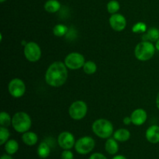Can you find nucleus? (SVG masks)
<instances>
[{"label": "nucleus", "mask_w": 159, "mask_h": 159, "mask_svg": "<svg viewBox=\"0 0 159 159\" xmlns=\"http://www.w3.org/2000/svg\"><path fill=\"white\" fill-rule=\"evenodd\" d=\"M68 77V68L61 61H55L51 64L45 73L47 84L52 87H60L66 82Z\"/></svg>", "instance_id": "nucleus-1"}, {"label": "nucleus", "mask_w": 159, "mask_h": 159, "mask_svg": "<svg viewBox=\"0 0 159 159\" xmlns=\"http://www.w3.org/2000/svg\"><path fill=\"white\" fill-rule=\"evenodd\" d=\"M32 125L31 118L25 112H18L12 118V126L18 133H25L29 131Z\"/></svg>", "instance_id": "nucleus-2"}, {"label": "nucleus", "mask_w": 159, "mask_h": 159, "mask_svg": "<svg viewBox=\"0 0 159 159\" xmlns=\"http://www.w3.org/2000/svg\"><path fill=\"white\" fill-rule=\"evenodd\" d=\"M92 130L96 136L106 139L110 138L113 134V126L108 120L99 119L93 124Z\"/></svg>", "instance_id": "nucleus-3"}, {"label": "nucleus", "mask_w": 159, "mask_h": 159, "mask_svg": "<svg viewBox=\"0 0 159 159\" xmlns=\"http://www.w3.org/2000/svg\"><path fill=\"white\" fill-rule=\"evenodd\" d=\"M155 45L151 41L140 42L134 49V55L138 60L141 61H147L150 60L155 53Z\"/></svg>", "instance_id": "nucleus-4"}, {"label": "nucleus", "mask_w": 159, "mask_h": 159, "mask_svg": "<svg viewBox=\"0 0 159 159\" xmlns=\"http://www.w3.org/2000/svg\"><path fill=\"white\" fill-rule=\"evenodd\" d=\"M88 107L84 101L78 100L71 104L68 110L69 116L75 120H82L87 114Z\"/></svg>", "instance_id": "nucleus-5"}, {"label": "nucleus", "mask_w": 159, "mask_h": 159, "mask_svg": "<svg viewBox=\"0 0 159 159\" xmlns=\"http://www.w3.org/2000/svg\"><path fill=\"white\" fill-rule=\"evenodd\" d=\"M96 142L91 137L85 136L79 138L75 144V151L80 155H87L94 149Z\"/></svg>", "instance_id": "nucleus-6"}, {"label": "nucleus", "mask_w": 159, "mask_h": 159, "mask_svg": "<svg viewBox=\"0 0 159 159\" xmlns=\"http://www.w3.org/2000/svg\"><path fill=\"white\" fill-rule=\"evenodd\" d=\"M85 63V57L82 54L78 52H71L66 56L65 64L68 69L78 70L83 68Z\"/></svg>", "instance_id": "nucleus-7"}, {"label": "nucleus", "mask_w": 159, "mask_h": 159, "mask_svg": "<svg viewBox=\"0 0 159 159\" xmlns=\"http://www.w3.org/2000/svg\"><path fill=\"white\" fill-rule=\"evenodd\" d=\"M23 53L25 57L30 62H37L41 57V49L40 46L34 41L28 42L25 44Z\"/></svg>", "instance_id": "nucleus-8"}, {"label": "nucleus", "mask_w": 159, "mask_h": 159, "mask_svg": "<svg viewBox=\"0 0 159 159\" xmlns=\"http://www.w3.org/2000/svg\"><path fill=\"white\" fill-rule=\"evenodd\" d=\"M8 89L9 93L12 97L14 98H20L25 94L26 92V85L24 82L20 79H12L9 82L8 85Z\"/></svg>", "instance_id": "nucleus-9"}, {"label": "nucleus", "mask_w": 159, "mask_h": 159, "mask_svg": "<svg viewBox=\"0 0 159 159\" xmlns=\"http://www.w3.org/2000/svg\"><path fill=\"white\" fill-rule=\"evenodd\" d=\"M74 135L68 131H64L58 135L57 143L58 145L64 150H70L75 144Z\"/></svg>", "instance_id": "nucleus-10"}, {"label": "nucleus", "mask_w": 159, "mask_h": 159, "mask_svg": "<svg viewBox=\"0 0 159 159\" xmlns=\"http://www.w3.org/2000/svg\"><path fill=\"white\" fill-rule=\"evenodd\" d=\"M109 23L112 29L117 32L123 31L127 26V20L125 17L120 13L113 14L109 20Z\"/></svg>", "instance_id": "nucleus-11"}, {"label": "nucleus", "mask_w": 159, "mask_h": 159, "mask_svg": "<svg viewBox=\"0 0 159 159\" xmlns=\"http://www.w3.org/2000/svg\"><path fill=\"white\" fill-rule=\"evenodd\" d=\"M132 124L135 126H141L146 122L148 118L147 112L144 109H136L130 115Z\"/></svg>", "instance_id": "nucleus-12"}, {"label": "nucleus", "mask_w": 159, "mask_h": 159, "mask_svg": "<svg viewBox=\"0 0 159 159\" xmlns=\"http://www.w3.org/2000/svg\"><path fill=\"white\" fill-rule=\"evenodd\" d=\"M146 139L152 144L159 143V126L152 125L146 130Z\"/></svg>", "instance_id": "nucleus-13"}, {"label": "nucleus", "mask_w": 159, "mask_h": 159, "mask_svg": "<svg viewBox=\"0 0 159 159\" xmlns=\"http://www.w3.org/2000/svg\"><path fill=\"white\" fill-rule=\"evenodd\" d=\"M22 141L25 144L28 146L35 145L38 141V137L37 134L32 131H26L23 134L22 136Z\"/></svg>", "instance_id": "nucleus-14"}, {"label": "nucleus", "mask_w": 159, "mask_h": 159, "mask_svg": "<svg viewBox=\"0 0 159 159\" xmlns=\"http://www.w3.org/2000/svg\"><path fill=\"white\" fill-rule=\"evenodd\" d=\"M159 39V30L158 28L152 27L148 30L142 37V40L144 41L155 42Z\"/></svg>", "instance_id": "nucleus-15"}, {"label": "nucleus", "mask_w": 159, "mask_h": 159, "mask_svg": "<svg viewBox=\"0 0 159 159\" xmlns=\"http://www.w3.org/2000/svg\"><path fill=\"white\" fill-rule=\"evenodd\" d=\"M105 150L110 155H115L119 151V145L117 141L114 138H107L105 143Z\"/></svg>", "instance_id": "nucleus-16"}, {"label": "nucleus", "mask_w": 159, "mask_h": 159, "mask_svg": "<svg viewBox=\"0 0 159 159\" xmlns=\"http://www.w3.org/2000/svg\"><path fill=\"white\" fill-rule=\"evenodd\" d=\"M130 138V132L128 130L124 128L118 129L113 134V138L116 139L117 141H120V142H125V141H128Z\"/></svg>", "instance_id": "nucleus-17"}, {"label": "nucleus", "mask_w": 159, "mask_h": 159, "mask_svg": "<svg viewBox=\"0 0 159 159\" xmlns=\"http://www.w3.org/2000/svg\"><path fill=\"white\" fill-rule=\"evenodd\" d=\"M45 10L50 13H54L61 9V3L57 0H48L44 4Z\"/></svg>", "instance_id": "nucleus-18"}, {"label": "nucleus", "mask_w": 159, "mask_h": 159, "mask_svg": "<svg viewBox=\"0 0 159 159\" xmlns=\"http://www.w3.org/2000/svg\"><path fill=\"white\" fill-rule=\"evenodd\" d=\"M51 153V148L48 144L45 141L40 143L37 148V155L40 158H48Z\"/></svg>", "instance_id": "nucleus-19"}, {"label": "nucleus", "mask_w": 159, "mask_h": 159, "mask_svg": "<svg viewBox=\"0 0 159 159\" xmlns=\"http://www.w3.org/2000/svg\"><path fill=\"white\" fill-rule=\"evenodd\" d=\"M19 150V144L16 140H9L5 144V151L9 155H14Z\"/></svg>", "instance_id": "nucleus-20"}, {"label": "nucleus", "mask_w": 159, "mask_h": 159, "mask_svg": "<svg viewBox=\"0 0 159 159\" xmlns=\"http://www.w3.org/2000/svg\"><path fill=\"white\" fill-rule=\"evenodd\" d=\"M68 26L64 24H57L53 28V34L56 37H63L68 33Z\"/></svg>", "instance_id": "nucleus-21"}, {"label": "nucleus", "mask_w": 159, "mask_h": 159, "mask_svg": "<svg viewBox=\"0 0 159 159\" xmlns=\"http://www.w3.org/2000/svg\"><path fill=\"white\" fill-rule=\"evenodd\" d=\"M96 70H97V66H96L95 62L92 61H85V65L83 66V71L85 74L93 75L96 73Z\"/></svg>", "instance_id": "nucleus-22"}, {"label": "nucleus", "mask_w": 159, "mask_h": 159, "mask_svg": "<svg viewBox=\"0 0 159 159\" xmlns=\"http://www.w3.org/2000/svg\"><path fill=\"white\" fill-rule=\"evenodd\" d=\"M12 124V118L6 112H1L0 113V125L1 127H7Z\"/></svg>", "instance_id": "nucleus-23"}, {"label": "nucleus", "mask_w": 159, "mask_h": 159, "mask_svg": "<svg viewBox=\"0 0 159 159\" xmlns=\"http://www.w3.org/2000/svg\"><path fill=\"white\" fill-rule=\"evenodd\" d=\"M10 136L9 130L5 127H0V144L3 145L9 141Z\"/></svg>", "instance_id": "nucleus-24"}, {"label": "nucleus", "mask_w": 159, "mask_h": 159, "mask_svg": "<svg viewBox=\"0 0 159 159\" xmlns=\"http://www.w3.org/2000/svg\"><path fill=\"white\" fill-rule=\"evenodd\" d=\"M147 30V25L143 22L136 23L132 27V31L134 34H144Z\"/></svg>", "instance_id": "nucleus-25"}, {"label": "nucleus", "mask_w": 159, "mask_h": 159, "mask_svg": "<svg viewBox=\"0 0 159 159\" xmlns=\"http://www.w3.org/2000/svg\"><path fill=\"white\" fill-rule=\"evenodd\" d=\"M120 9V3L116 0H111L107 4V10L110 14L117 13Z\"/></svg>", "instance_id": "nucleus-26"}, {"label": "nucleus", "mask_w": 159, "mask_h": 159, "mask_svg": "<svg viewBox=\"0 0 159 159\" xmlns=\"http://www.w3.org/2000/svg\"><path fill=\"white\" fill-rule=\"evenodd\" d=\"M61 159H74V155L70 150H65L61 155Z\"/></svg>", "instance_id": "nucleus-27"}, {"label": "nucleus", "mask_w": 159, "mask_h": 159, "mask_svg": "<svg viewBox=\"0 0 159 159\" xmlns=\"http://www.w3.org/2000/svg\"><path fill=\"white\" fill-rule=\"evenodd\" d=\"M89 159H107L102 153H94L89 157Z\"/></svg>", "instance_id": "nucleus-28"}, {"label": "nucleus", "mask_w": 159, "mask_h": 159, "mask_svg": "<svg viewBox=\"0 0 159 159\" xmlns=\"http://www.w3.org/2000/svg\"><path fill=\"white\" fill-rule=\"evenodd\" d=\"M124 123L126 124V125H128V124H130V123H132L130 116H126V117L124 119Z\"/></svg>", "instance_id": "nucleus-29"}, {"label": "nucleus", "mask_w": 159, "mask_h": 159, "mask_svg": "<svg viewBox=\"0 0 159 159\" xmlns=\"http://www.w3.org/2000/svg\"><path fill=\"white\" fill-rule=\"evenodd\" d=\"M112 159H127L125 156H124V155H116V156L113 157Z\"/></svg>", "instance_id": "nucleus-30"}, {"label": "nucleus", "mask_w": 159, "mask_h": 159, "mask_svg": "<svg viewBox=\"0 0 159 159\" xmlns=\"http://www.w3.org/2000/svg\"><path fill=\"white\" fill-rule=\"evenodd\" d=\"M0 159H13V158L10 156V155L8 154V155H3Z\"/></svg>", "instance_id": "nucleus-31"}, {"label": "nucleus", "mask_w": 159, "mask_h": 159, "mask_svg": "<svg viewBox=\"0 0 159 159\" xmlns=\"http://www.w3.org/2000/svg\"><path fill=\"white\" fill-rule=\"evenodd\" d=\"M156 106H157V108L159 110V93L157 95V97H156Z\"/></svg>", "instance_id": "nucleus-32"}, {"label": "nucleus", "mask_w": 159, "mask_h": 159, "mask_svg": "<svg viewBox=\"0 0 159 159\" xmlns=\"http://www.w3.org/2000/svg\"><path fill=\"white\" fill-rule=\"evenodd\" d=\"M155 48H156V50L159 51V39L156 41V43H155Z\"/></svg>", "instance_id": "nucleus-33"}, {"label": "nucleus", "mask_w": 159, "mask_h": 159, "mask_svg": "<svg viewBox=\"0 0 159 159\" xmlns=\"http://www.w3.org/2000/svg\"><path fill=\"white\" fill-rule=\"evenodd\" d=\"M5 1H6V0H0V2H4Z\"/></svg>", "instance_id": "nucleus-34"}]
</instances>
